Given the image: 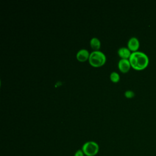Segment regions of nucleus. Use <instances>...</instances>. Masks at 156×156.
<instances>
[{"mask_svg":"<svg viewBox=\"0 0 156 156\" xmlns=\"http://www.w3.org/2000/svg\"><path fill=\"white\" fill-rule=\"evenodd\" d=\"M131 66L136 70L145 69L149 62V57L146 54L141 51L132 52L129 58Z\"/></svg>","mask_w":156,"mask_h":156,"instance_id":"nucleus-1","label":"nucleus"},{"mask_svg":"<svg viewBox=\"0 0 156 156\" xmlns=\"http://www.w3.org/2000/svg\"><path fill=\"white\" fill-rule=\"evenodd\" d=\"M88 60L92 66H100L105 62L106 57L102 51L98 50L93 51L90 54Z\"/></svg>","mask_w":156,"mask_h":156,"instance_id":"nucleus-2","label":"nucleus"},{"mask_svg":"<svg viewBox=\"0 0 156 156\" xmlns=\"http://www.w3.org/2000/svg\"><path fill=\"white\" fill-rule=\"evenodd\" d=\"M81 149L85 156H95L99 152V146L96 142L88 141L82 145Z\"/></svg>","mask_w":156,"mask_h":156,"instance_id":"nucleus-3","label":"nucleus"},{"mask_svg":"<svg viewBox=\"0 0 156 156\" xmlns=\"http://www.w3.org/2000/svg\"><path fill=\"white\" fill-rule=\"evenodd\" d=\"M139 47H140V41L136 37H132L127 42V48L130 51L133 52L137 51Z\"/></svg>","mask_w":156,"mask_h":156,"instance_id":"nucleus-4","label":"nucleus"},{"mask_svg":"<svg viewBox=\"0 0 156 156\" xmlns=\"http://www.w3.org/2000/svg\"><path fill=\"white\" fill-rule=\"evenodd\" d=\"M118 65L119 70L122 73L127 72L131 67L129 60L126 58H121L118 62Z\"/></svg>","mask_w":156,"mask_h":156,"instance_id":"nucleus-5","label":"nucleus"},{"mask_svg":"<svg viewBox=\"0 0 156 156\" xmlns=\"http://www.w3.org/2000/svg\"><path fill=\"white\" fill-rule=\"evenodd\" d=\"M90 56V54L88 50L86 49H80L76 54L77 59L80 62H84L88 59Z\"/></svg>","mask_w":156,"mask_h":156,"instance_id":"nucleus-6","label":"nucleus"},{"mask_svg":"<svg viewBox=\"0 0 156 156\" xmlns=\"http://www.w3.org/2000/svg\"><path fill=\"white\" fill-rule=\"evenodd\" d=\"M131 51L126 47H121L119 48L118 50V55L122 58H129L130 55H131Z\"/></svg>","mask_w":156,"mask_h":156,"instance_id":"nucleus-7","label":"nucleus"},{"mask_svg":"<svg viewBox=\"0 0 156 156\" xmlns=\"http://www.w3.org/2000/svg\"><path fill=\"white\" fill-rule=\"evenodd\" d=\"M90 45L94 51L98 50L101 47V41L98 38L93 37L90 40Z\"/></svg>","mask_w":156,"mask_h":156,"instance_id":"nucleus-8","label":"nucleus"},{"mask_svg":"<svg viewBox=\"0 0 156 156\" xmlns=\"http://www.w3.org/2000/svg\"><path fill=\"white\" fill-rule=\"evenodd\" d=\"M110 78L112 81H113L114 82H117L119 81V80L120 79V76L118 73H116L115 71H113L110 73Z\"/></svg>","mask_w":156,"mask_h":156,"instance_id":"nucleus-9","label":"nucleus"},{"mask_svg":"<svg viewBox=\"0 0 156 156\" xmlns=\"http://www.w3.org/2000/svg\"><path fill=\"white\" fill-rule=\"evenodd\" d=\"M124 95L127 98H132L135 96V93L132 90H126L125 91Z\"/></svg>","mask_w":156,"mask_h":156,"instance_id":"nucleus-10","label":"nucleus"},{"mask_svg":"<svg viewBox=\"0 0 156 156\" xmlns=\"http://www.w3.org/2000/svg\"><path fill=\"white\" fill-rule=\"evenodd\" d=\"M74 156H85V154L82 149H78L74 153Z\"/></svg>","mask_w":156,"mask_h":156,"instance_id":"nucleus-11","label":"nucleus"}]
</instances>
